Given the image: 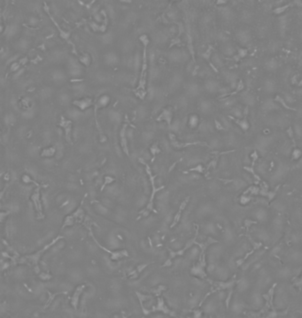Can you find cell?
Wrapping results in <instances>:
<instances>
[{
    "label": "cell",
    "instance_id": "cell-58",
    "mask_svg": "<svg viewBox=\"0 0 302 318\" xmlns=\"http://www.w3.org/2000/svg\"><path fill=\"white\" fill-rule=\"evenodd\" d=\"M292 83H297V75H295V76L292 78Z\"/></svg>",
    "mask_w": 302,
    "mask_h": 318
},
{
    "label": "cell",
    "instance_id": "cell-19",
    "mask_svg": "<svg viewBox=\"0 0 302 318\" xmlns=\"http://www.w3.org/2000/svg\"><path fill=\"white\" fill-rule=\"evenodd\" d=\"M148 263H145V264H141V265H139V266L136 268V269H135L134 271H132L130 274H129V277H130V278H136L138 276H139V274L142 272V271H143L147 266H148Z\"/></svg>",
    "mask_w": 302,
    "mask_h": 318
},
{
    "label": "cell",
    "instance_id": "cell-40",
    "mask_svg": "<svg viewBox=\"0 0 302 318\" xmlns=\"http://www.w3.org/2000/svg\"><path fill=\"white\" fill-rule=\"evenodd\" d=\"M285 101L289 103H294V98L291 94L287 93V94L285 95Z\"/></svg>",
    "mask_w": 302,
    "mask_h": 318
},
{
    "label": "cell",
    "instance_id": "cell-50",
    "mask_svg": "<svg viewBox=\"0 0 302 318\" xmlns=\"http://www.w3.org/2000/svg\"><path fill=\"white\" fill-rule=\"evenodd\" d=\"M218 37H219V39H220L221 41H222V42H225V41L228 39L227 35H226L225 34H222V33H221V34L218 35Z\"/></svg>",
    "mask_w": 302,
    "mask_h": 318
},
{
    "label": "cell",
    "instance_id": "cell-26",
    "mask_svg": "<svg viewBox=\"0 0 302 318\" xmlns=\"http://www.w3.org/2000/svg\"><path fill=\"white\" fill-rule=\"evenodd\" d=\"M235 49L231 45H226L223 48V53L226 56H233L235 54Z\"/></svg>",
    "mask_w": 302,
    "mask_h": 318
},
{
    "label": "cell",
    "instance_id": "cell-23",
    "mask_svg": "<svg viewBox=\"0 0 302 318\" xmlns=\"http://www.w3.org/2000/svg\"><path fill=\"white\" fill-rule=\"evenodd\" d=\"M221 14L222 15V17L226 20H230L233 17V12L228 7H222L221 8Z\"/></svg>",
    "mask_w": 302,
    "mask_h": 318
},
{
    "label": "cell",
    "instance_id": "cell-46",
    "mask_svg": "<svg viewBox=\"0 0 302 318\" xmlns=\"http://www.w3.org/2000/svg\"><path fill=\"white\" fill-rule=\"evenodd\" d=\"M39 277H40L41 279H43V280H49L50 278H51V275H49V274L42 273V274L39 276Z\"/></svg>",
    "mask_w": 302,
    "mask_h": 318
},
{
    "label": "cell",
    "instance_id": "cell-51",
    "mask_svg": "<svg viewBox=\"0 0 302 318\" xmlns=\"http://www.w3.org/2000/svg\"><path fill=\"white\" fill-rule=\"evenodd\" d=\"M292 5L293 6H296L298 7H302V1H301V0H294Z\"/></svg>",
    "mask_w": 302,
    "mask_h": 318
},
{
    "label": "cell",
    "instance_id": "cell-14",
    "mask_svg": "<svg viewBox=\"0 0 302 318\" xmlns=\"http://www.w3.org/2000/svg\"><path fill=\"white\" fill-rule=\"evenodd\" d=\"M158 121H161V120H164L168 123V125L170 126L171 125V121H172V112H171V109H165L162 113L159 115L157 118Z\"/></svg>",
    "mask_w": 302,
    "mask_h": 318
},
{
    "label": "cell",
    "instance_id": "cell-57",
    "mask_svg": "<svg viewBox=\"0 0 302 318\" xmlns=\"http://www.w3.org/2000/svg\"><path fill=\"white\" fill-rule=\"evenodd\" d=\"M226 2V0H218L217 1V4L218 5H222V4H224Z\"/></svg>",
    "mask_w": 302,
    "mask_h": 318
},
{
    "label": "cell",
    "instance_id": "cell-43",
    "mask_svg": "<svg viewBox=\"0 0 302 318\" xmlns=\"http://www.w3.org/2000/svg\"><path fill=\"white\" fill-rule=\"evenodd\" d=\"M295 133L298 136H302V127L299 125H296L295 126Z\"/></svg>",
    "mask_w": 302,
    "mask_h": 318
},
{
    "label": "cell",
    "instance_id": "cell-25",
    "mask_svg": "<svg viewBox=\"0 0 302 318\" xmlns=\"http://www.w3.org/2000/svg\"><path fill=\"white\" fill-rule=\"evenodd\" d=\"M56 152V149L54 147H51V148H47V149H44L42 153H41V156H45V157H50V156H52L53 155L55 154Z\"/></svg>",
    "mask_w": 302,
    "mask_h": 318
},
{
    "label": "cell",
    "instance_id": "cell-13",
    "mask_svg": "<svg viewBox=\"0 0 302 318\" xmlns=\"http://www.w3.org/2000/svg\"><path fill=\"white\" fill-rule=\"evenodd\" d=\"M237 38L238 39V41L241 43L245 44V43H248L250 42L251 35H250V33L248 32L247 30H239L237 33Z\"/></svg>",
    "mask_w": 302,
    "mask_h": 318
},
{
    "label": "cell",
    "instance_id": "cell-31",
    "mask_svg": "<svg viewBox=\"0 0 302 318\" xmlns=\"http://www.w3.org/2000/svg\"><path fill=\"white\" fill-rule=\"evenodd\" d=\"M199 124V118L196 116V115H192L190 118V120H189V125L191 127H196L198 126Z\"/></svg>",
    "mask_w": 302,
    "mask_h": 318
},
{
    "label": "cell",
    "instance_id": "cell-7",
    "mask_svg": "<svg viewBox=\"0 0 302 318\" xmlns=\"http://www.w3.org/2000/svg\"><path fill=\"white\" fill-rule=\"evenodd\" d=\"M152 312H155V311L163 312L164 314L168 315H171V316H175L176 315L171 309H169L168 308V306H167V304L165 302V299L162 297H161V296H159L157 298V304L152 308Z\"/></svg>",
    "mask_w": 302,
    "mask_h": 318
},
{
    "label": "cell",
    "instance_id": "cell-29",
    "mask_svg": "<svg viewBox=\"0 0 302 318\" xmlns=\"http://www.w3.org/2000/svg\"><path fill=\"white\" fill-rule=\"evenodd\" d=\"M201 110L203 112H209L212 109V106H211V103L208 102V101H203L201 103Z\"/></svg>",
    "mask_w": 302,
    "mask_h": 318
},
{
    "label": "cell",
    "instance_id": "cell-52",
    "mask_svg": "<svg viewBox=\"0 0 302 318\" xmlns=\"http://www.w3.org/2000/svg\"><path fill=\"white\" fill-rule=\"evenodd\" d=\"M222 125H223V127H228L229 126V121H228L225 118H222Z\"/></svg>",
    "mask_w": 302,
    "mask_h": 318
},
{
    "label": "cell",
    "instance_id": "cell-48",
    "mask_svg": "<svg viewBox=\"0 0 302 318\" xmlns=\"http://www.w3.org/2000/svg\"><path fill=\"white\" fill-rule=\"evenodd\" d=\"M277 48H278V43H271V44H270V46H269V49H270L272 51L276 50H277Z\"/></svg>",
    "mask_w": 302,
    "mask_h": 318
},
{
    "label": "cell",
    "instance_id": "cell-5",
    "mask_svg": "<svg viewBox=\"0 0 302 318\" xmlns=\"http://www.w3.org/2000/svg\"><path fill=\"white\" fill-rule=\"evenodd\" d=\"M197 236H198V230H197V232H196V235H195V237L192 239V240H189L187 243H186V245H185V246L184 247V248H182V249H180V250H178V251H172V250H169V256H168V258L167 259V261H166V262L162 265V267H167V266H170V265L172 264V260L175 258V257H176V256H181V255H184V253L190 248V247H191L194 244H196V240H197Z\"/></svg>",
    "mask_w": 302,
    "mask_h": 318
},
{
    "label": "cell",
    "instance_id": "cell-49",
    "mask_svg": "<svg viewBox=\"0 0 302 318\" xmlns=\"http://www.w3.org/2000/svg\"><path fill=\"white\" fill-rule=\"evenodd\" d=\"M219 145V140H213L211 141V147L212 148H216Z\"/></svg>",
    "mask_w": 302,
    "mask_h": 318
},
{
    "label": "cell",
    "instance_id": "cell-17",
    "mask_svg": "<svg viewBox=\"0 0 302 318\" xmlns=\"http://www.w3.org/2000/svg\"><path fill=\"white\" fill-rule=\"evenodd\" d=\"M225 78H226V81L230 84V87H231L232 88L237 87V86H238V83H237L238 76L235 73L230 72V73L225 74Z\"/></svg>",
    "mask_w": 302,
    "mask_h": 318
},
{
    "label": "cell",
    "instance_id": "cell-32",
    "mask_svg": "<svg viewBox=\"0 0 302 318\" xmlns=\"http://www.w3.org/2000/svg\"><path fill=\"white\" fill-rule=\"evenodd\" d=\"M109 101H110L109 96H102V97L99 99V101H98V105L100 106V107H104V106H106V105L108 104Z\"/></svg>",
    "mask_w": 302,
    "mask_h": 318
},
{
    "label": "cell",
    "instance_id": "cell-37",
    "mask_svg": "<svg viewBox=\"0 0 302 318\" xmlns=\"http://www.w3.org/2000/svg\"><path fill=\"white\" fill-rule=\"evenodd\" d=\"M242 18L243 20L245 21H249L251 19H252V14L251 12H247V11H244L243 12V14H242Z\"/></svg>",
    "mask_w": 302,
    "mask_h": 318
},
{
    "label": "cell",
    "instance_id": "cell-53",
    "mask_svg": "<svg viewBox=\"0 0 302 318\" xmlns=\"http://www.w3.org/2000/svg\"><path fill=\"white\" fill-rule=\"evenodd\" d=\"M249 201H250V199H249V198H247V197H242L241 202H242L243 204H244V203H245V204H246V203H247L248 202H249Z\"/></svg>",
    "mask_w": 302,
    "mask_h": 318
},
{
    "label": "cell",
    "instance_id": "cell-2",
    "mask_svg": "<svg viewBox=\"0 0 302 318\" xmlns=\"http://www.w3.org/2000/svg\"><path fill=\"white\" fill-rule=\"evenodd\" d=\"M145 171L149 176V180L151 182V186H152V193H151V196L149 198V201H148V203L147 205L145 206V208L141 210L139 212V217L137 218V220L140 219L141 218H145L147 216H149V214L151 213V212L152 211L153 213H157V210L154 209V196L155 194L161 191L165 188V186H161V187H156V184H155V180H156V176L152 174V171H151V168L149 167V165L147 164H145Z\"/></svg>",
    "mask_w": 302,
    "mask_h": 318
},
{
    "label": "cell",
    "instance_id": "cell-11",
    "mask_svg": "<svg viewBox=\"0 0 302 318\" xmlns=\"http://www.w3.org/2000/svg\"><path fill=\"white\" fill-rule=\"evenodd\" d=\"M60 126L65 130V137L69 143H71V131H72V121L62 118Z\"/></svg>",
    "mask_w": 302,
    "mask_h": 318
},
{
    "label": "cell",
    "instance_id": "cell-47",
    "mask_svg": "<svg viewBox=\"0 0 302 318\" xmlns=\"http://www.w3.org/2000/svg\"><path fill=\"white\" fill-rule=\"evenodd\" d=\"M190 171H199V172H203V167H202V165H197L196 167H194V168L190 169Z\"/></svg>",
    "mask_w": 302,
    "mask_h": 318
},
{
    "label": "cell",
    "instance_id": "cell-34",
    "mask_svg": "<svg viewBox=\"0 0 302 318\" xmlns=\"http://www.w3.org/2000/svg\"><path fill=\"white\" fill-rule=\"evenodd\" d=\"M22 181H23L24 183H26V184H28H28H29V183H34L35 186H39V185H40V184H38L37 181L33 180L28 175H23V176H22Z\"/></svg>",
    "mask_w": 302,
    "mask_h": 318
},
{
    "label": "cell",
    "instance_id": "cell-28",
    "mask_svg": "<svg viewBox=\"0 0 302 318\" xmlns=\"http://www.w3.org/2000/svg\"><path fill=\"white\" fill-rule=\"evenodd\" d=\"M212 61H213V63H214V64H215L216 66H218V67H222V66L223 65L222 60V59L219 57V55H218V54H214V55L212 56Z\"/></svg>",
    "mask_w": 302,
    "mask_h": 318
},
{
    "label": "cell",
    "instance_id": "cell-16",
    "mask_svg": "<svg viewBox=\"0 0 302 318\" xmlns=\"http://www.w3.org/2000/svg\"><path fill=\"white\" fill-rule=\"evenodd\" d=\"M74 104L81 110H85L87 108H89L90 106L92 104V101L91 99H82V100H78V101H75Z\"/></svg>",
    "mask_w": 302,
    "mask_h": 318
},
{
    "label": "cell",
    "instance_id": "cell-12",
    "mask_svg": "<svg viewBox=\"0 0 302 318\" xmlns=\"http://www.w3.org/2000/svg\"><path fill=\"white\" fill-rule=\"evenodd\" d=\"M126 127H127V125H124L121 130V145L122 147V149H123V152L125 153L126 155H130V152H129V149H128V143H127V139H126Z\"/></svg>",
    "mask_w": 302,
    "mask_h": 318
},
{
    "label": "cell",
    "instance_id": "cell-24",
    "mask_svg": "<svg viewBox=\"0 0 302 318\" xmlns=\"http://www.w3.org/2000/svg\"><path fill=\"white\" fill-rule=\"evenodd\" d=\"M286 28H287V19H286V17H282L281 20L279 21V29H280V32L283 34L285 33Z\"/></svg>",
    "mask_w": 302,
    "mask_h": 318
},
{
    "label": "cell",
    "instance_id": "cell-27",
    "mask_svg": "<svg viewBox=\"0 0 302 318\" xmlns=\"http://www.w3.org/2000/svg\"><path fill=\"white\" fill-rule=\"evenodd\" d=\"M236 120V123L238 124V125L244 130V131H246L248 128H249V123H248V121L246 119H242V120H239V119H235Z\"/></svg>",
    "mask_w": 302,
    "mask_h": 318
},
{
    "label": "cell",
    "instance_id": "cell-33",
    "mask_svg": "<svg viewBox=\"0 0 302 318\" xmlns=\"http://www.w3.org/2000/svg\"><path fill=\"white\" fill-rule=\"evenodd\" d=\"M292 6V4H289V5H286V6H283L277 7V8H276V9L274 10V12H275L276 14H281V13H283V12H285V10H286L287 8H289V6Z\"/></svg>",
    "mask_w": 302,
    "mask_h": 318
},
{
    "label": "cell",
    "instance_id": "cell-22",
    "mask_svg": "<svg viewBox=\"0 0 302 318\" xmlns=\"http://www.w3.org/2000/svg\"><path fill=\"white\" fill-rule=\"evenodd\" d=\"M276 108V104L275 103V102L271 99H268L266 100L263 103V109L265 111H271L273 109Z\"/></svg>",
    "mask_w": 302,
    "mask_h": 318
},
{
    "label": "cell",
    "instance_id": "cell-38",
    "mask_svg": "<svg viewBox=\"0 0 302 318\" xmlns=\"http://www.w3.org/2000/svg\"><path fill=\"white\" fill-rule=\"evenodd\" d=\"M247 53H248V51H247L246 49L240 48V49L238 50V55L239 58H245L247 55Z\"/></svg>",
    "mask_w": 302,
    "mask_h": 318
},
{
    "label": "cell",
    "instance_id": "cell-59",
    "mask_svg": "<svg viewBox=\"0 0 302 318\" xmlns=\"http://www.w3.org/2000/svg\"><path fill=\"white\" fill-rule=\"evenodd\" d=\"M299 65H302V55L299 57Z\"/></svg>",
    "mask_w": 302,
    "mask_h": 318
},
{
    "label": "cell",
    "instance_id": "cell-62",
    "mask_svg": "<svg viewBox=\"0 0 302 318\" xmlns=\"http://www.w3.org/2000/svg\"><path fill=\"white\" fill-rule=\"evenodd\" d=\"M301 38H302V33H301Z\"/></svg>",
    "mask_w": 302,
    "mask_h": 318
},
{
    "label": "cell",
    "instance_id": "cell-39",
    "mask_svg": "<svg viewBox=\"0 0 302 318\" xmlns=\"http://www.w3.org/2000/svg\"><path fill=\"white\" fill-rule=\"evenodd\" d=\"M231 112H232L233 116H235L236 118H241L242 117V111H241L240 108H238V107L234 108Z\"/></svg>",
    "mask_w": 302,
    "mask_h": 318
},
{
    "label": "cell",
    "instance_id": "cell-1",
    "mask_svg": "<svg viewBox=\"0 0 302 318\" xmlns=\"http://www.w3.org/2000/svg\"><path fill=\"white\" fill-rule=\"evenodd\" d=\"M64 239L63 236L61 235H59L57 236L56 238L53 239L51 241H50L47 245H45L42 249L38 250L37 252H35L34 254H31V255H24V256H19L18 255L17 258H12L14 260L15 263H25V264H29L31 265V266H33L35 270V271H37V273L39 272V261L41 259V257L43 256V255L49 249L51 248V247L52 246H54L59 240Z\"/></svg>",
    "mask_w": 302,
    "mask_h": 318
},
{
    "label": "cell",
    "instance_id": "cell-9",
    "mask_svg": "<svg viewBox=\"0 0 302 318\" xmlns=\"http://www.w3.org/2000/svg\"><path fill=\"white\" fill-rule=\"evenodd\" d=\"M189 201H190V197H186V198L182 202V203H181V205H180V207H179L178 211H177V213L175 214V218H174V219H173V223H172V224H171V225H170V227H171V228L175 227L177 224L179 223V221H180V219H181V218H182L183 211H184V209L186 208V206H187V204H188Z\"/></svg>",
    "mask_w": 302,
    "mask_h": 318
},
{
    "label": "cell",
    "instance_id": "cell-4",
    "mask_svg": "<svg viewBox=\"0 0 302 318\" xmlns=\"http://www.w3.org/2000/svg\"><path fill=\"white\" fill-rule=\"evenodd\" d=\"M88 229H89V232H90V235H91V237L93 239V240H94V241H95V243L98 245V246L99 247V248H101L102 250H104L105 252H106L107 254H109V255H111V259H112L113 261H119V260H121V259H122V258H124V257H128V256H129V252H128L127 250H125V249H122V250H117V251H111V250H109V249H107V248H105V247L104 246H102V245L98 241V240L95 238V236H94V234H93V233H92V230H91V226H88Z\"/></svg>",
    "mask_w": 302,
    "mask_h": 318
},
{
    "label": "cell",
    "instance_id": "cell-15",
    "mask_svg": "<svg viewBox=\"0 0 302 318\" xmlns=\"http://www.w3.org/2000/svg\"><path fill=\"white\" fill-rule=\"evenodd\" d=\"M241 98H242L243 102H244L245 104H247V105L253 106V105H254V104H255V98H254V96L251 93H249V92H247V91H244V92H242V93H241Z\"/></svg>",
    "mask_w": 302,
    "mask_h": 318
},
{
    "label": "cell",
    "instance_id": "cell-10",
    "mask_svg": "<svg viewBox=\"0 0 302 318\" xmlns=\"http://www.w3.org/2000/svg\"><path fill=\"white\" fill-rule=\"evenodd\" d=\"M169 138H170V140H171V144H172V146H173V147H175V149H184V148L188 147V146H191V145H198V144L206 145V143L199 142V141H196V142H186V143L180 142V141H178V140H177L175 139V136L173 134H170Z\"/></svg>",
    "mask_w": 302,
    "mask_h": 318
},
{
    "label": "cell",
    "instance_id": "cell-56",
    "mask_svg": "<svg viewBox=\"0 0 302 318\" xmlns=\"http://www.w3.org/2000/svg\"><path fill=\"white\" fill-rule=\"evenodd\" d=\"M296 284H297L299 287H302V277H301V278H300L299 280H298V281H297Z\"/></svg>",
    "mask_w": 302,
    "mask_h": 318
},
{
    "label": "cell",
    "instance_id": "cell-55",
    "mask_svg": "<svg viewBox=\"0 0 302 318\" xmlns=\"http://www.w3.org/2000/svg\"><path fill=\"white\" fill-rule=\"evenodd\" d=\"M211 19H212L211 16H206L204 18V21H205V22H209V21H211Z\"/></svg>",
    "mask_w": 302,
    "mask_h": 318
},
{
    "label": "cell",
    "instance_id": "cell-36",
    "mask_svg": "<svg viewBox=\"0 0 302 318\" xmlns=\"http://www.w3.org/2000/svg\"><path fill=\"white\" fill-rule=\"evenodd\" d=\"M114 180H115V179H114L113 177H111V176H106L105 178V182H104V185H103V187H102L101 190H103V189H104V187H105V185H109V184L113 183Z\"/></svg>",
    "mask_w": 302,
    "mask_h": 318
},
{
    "label": "cell",
    "instance_id": "cell-8",
    "mask_svg": "<svg viewBox=\"0 0 302 318\" xmlns=\"http://www.w3.org/2000/svg\"><path fill=\"white\" fill-rule=\"evenodd\" d=\"M85 288H86L85 285H80V286H78L76 288V290H75V292L73 293L72 297H71V299H70V304H71V306H72L76 310L78 308L80 297H81V295H82V292L84 291Z\"/></svg>",
    "mask_w": 302,
    "mask_h": 318
},
{
    "label": "cell",
    "instance_id": "cell-42",
    "mask_svg": "<svg viewBox=\"0 0 302 318\" xmlns=\"http://www.w3.org/2000/svg\"><path fill=\"white\" fill-rule=\"evenodd\" d=\"M292 155H293V158H294V159H298V158H299V157L301 156V155H302V151H301V150H299V149H294V151H293Z\"/></svg>",
    "mask_w": 302,
    "mask_h": 318
},
{
    "label": "cell",
    "instance_id": "cell-61",
    "mask_svg": "<svg viewBox=\"0 0 302 318\" xmlns=\"http://www.w3.org/2000/svg\"><path fill=\"white\" fill-rule=\"evenodd\" d=\"M249 1H252V2H253V1H254V0H249Z\"/></svg>",
    "mask_w": 302,
    "mask_h": 318
},
{
    "label": "cell",
    "instance_id": "cell-60",
    "mask_svg": "<svg viewBox=\"0 0 302 318\" xmlns=\"http://www.w3.org/2000/svg\"><path fill=\"white\" fill-rule=\"evenodd\" d=\"M299 115L302 118V109H300V110L299 111Z\"/></svg>",
    "mask_w": 302,
    "mask_h": 318
},
{
    "label": "cell",
    "instance_id": "cell-45",
    "mask_svg": "<svg viewBox=\"0 0 302 318\" xmlns=\"http://www.w3.org/2000/svg\"><path fill=\"white\" fill-rule=\"evenodd\" d=\"M283 100H285V99L282 98V97H279V96H277V97H276V101H279V102H280V103H282V104L283 105V107H285V108H287V109H291V107H289V106H287V104L285 103V102L283 101Z\"/></svg>",
    "mask_w": 302,
    "mask_h": 318
},
{
    "label": "cell",
    "instance_id": "cell-30",
    "mask_svg": "<svg viewBox=\"0 0 302 318\" xmlns=\"http://www.w3.org/2000/svg\"><path fill=\"white\" fill-rule=\"evenodd\" d=\"M189 93L191 96H197L199 93V88L198 85H196V84L190 85L189 87Z\"/></svg>",
    "mask_w": 302,
    "mask_h": 318
},
{
    "label": "cell",
    "instance_id": "cell-20",
    "mask_svg": "<svg viewBox=\"0 0 302 318\" xmlns=\"http://www.w3.org/2000/svg\"><path fill=\"white\" fill-rule=\"evenodd\" d=\"M264 87H265V90L267 91L268 93H272L276 90V85L275 81H273L272 80H268V81H266V82H265Z\"/></svg>",
    "mask_w": 302,
    "mask_h": 318
},
{
    "label": "cell",
    "instance_id": "cell-21",
    "mask_svg": "<svg viewBox=\"0 0 302 318\" xmlns=\"http://www.w3.org/2000/svg\"><path fill=\"white\" fill-rule=\"evenodd\" d=\"M265 66L269 71H275L278 67V63L276 59H269L267 62H266Z\"/></svg>",
    "mask_w": 302,
    "mask_h": 318
},
{
    "label": "cell",
    "instance_id": "cell-44",
    "mask_svg": "<svg viewBox=\"0 0 302 318\" xmlns=\"http://www.w3.org/2000/svg\"><path fill=\"white\" fill-rule=\"evenodd\" d=\"M150 150H151V152H152V154L153 156H155L157 153H159V151H161V150L159 149V148H158L157 144H154V145L150 149Z\"/></svg>",
    "mask_w": 302,
    "mask_h": 318
},
{
    "label": "cell",
    "instance_id": "cell-6",
    "mask_svg": "<svg viewBox=\"0 0 302 318\" xmlns=\"http://www.w3.org/2000/svg\"><path fill=\"white\" fill-rule=\"evenodd\" d=\"M82 202L81 203V206L74 212V213L68 215L67 217H66L65 221L63 223V226L62 228L67 227V226H72L76 223H81L83 220L84 218V211L82 209Z\"/></svg>",
    "mask_w": 302,
    "mask_h": 318
},
{
    "label": "cell",
    "instance_id": "cell-35",
    "mask_svg": "<svg viewBox=\"0 0 302 318\" xmlns=\"http://www.w3.org/2000/svg\"><path fill=\"white\" fill-rule=\"evenodd\" d=\"M235 102L236 101H235L234 98H227V99L224 100L223 105H224V107H231V106L234 105Z\"/></svg>",
    "mask_w": 302,
    "mask_h": 318
},
{
    "label": "cell",
    "instance_id": "cell-3",
    "mask_svg": "<svg viewBox=\"0 0 302 318\" xmlns=\"http://www.w3.org/2000/svg\"><path fill=\"white\" fill-rule=\"evenodd\" d=\"M41 187H42V185L37 186V187L35 188L33 193L31 194V197H30V200L34 203L35 209V211H37V219H43V218H44V207H43L42 199H41V191H40L41 190Z\"/></svg>",
    "mask_w": 302,
    "mask_h": 318
},
{
    "label": "cell",
    "instance_id": "cell-54",
    "mask_svg": "<svg viewBox=\"0 0 302 318\" xmlns=\"http://www.w3.org/2000/svg\"><path fill=\"white\" fill-rule=\"evenodd\" d=\"M219 91H220L221 93H223V94H225V93H227V92L229 91V88H227V87H224V88H220V89H219Z\"/></svg>",
    "mask_w": 302,
    "mask_h": 318
},
{
    "label": "cell",
    "instance_id": "cell-41",
    "mask_svg": "<svg viewBox=\"0 0 302 318\" xmlns=\"http://www.w3.org/2000/svg\"><path fill=\"white\" fill-rule=\"evenodd\" d=\"M247 286H248V283H247L246 280H242V281L239 282V288H240L241 291L245 290L247 288Z\"/></svg>",
    "mask_w": 302,
    "mask_h": 318
},
{
    "label": "cell",
    "instance_id": "cell-18",
    "mask_svg": "<svg viewBox=\"0 0 302 318\" xmlns=\"http://www.w3.org/2000/svg\"><path fill=\"white\" fill-rule=\"evenodd\" d=\"M205 87H206V89L211 93H215L216 91H219V89H220L218 83L215 81H207L206 82Z\"/></svg>",
    "mask_w": 302,
    "mask_h": 318
}]
</instances>
